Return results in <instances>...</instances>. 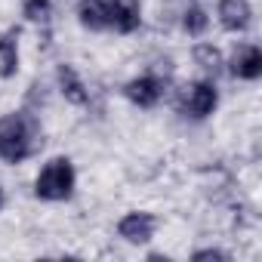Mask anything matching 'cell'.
Masks as SVG:
<instances>
[{"mask_svg":"<svg viewBox=\"0 0 262 262\" xmlns=\"http://www.w3.org/2000/svg\"><path fill=\"white\" fill-rule=\"evenodd\" d=\"M194 259H198V262H201V259H228V253H222V250H198Z\"/></svg>","mask_w":262,"mask_h":262,"instance_id":"obj_15","label":"cell"},{"mask_svg":"<svg viewBox=\"0 0 262 262\" xmlns=\"http://www.w3.org/2000/svg\"><path fill=\"white\" fill-rule=\"evenodd\" d=\"M74 188V167L68 158H56L43 167V173L37 176V198L43 201H65Z\"/></svg>","mask_w":262,"mask_h":262,"instance_id":"obj_2","label":"cell"},{"mask_svg":"<svg viewBox=\"0 0 262 262\" xmlns=\"http://www.w3.org/2000/svg\"><path fill=\"white\" fill-rule=\"evenodd\" d=\"M161 96H164V80H158V77H151V74L136 77V80H129V83H126V99H129V102H136V105H142V108L158 105Z\"/></svg>","mask_w":262,"mask_h":262,"instance_id":"obj_5","label":"cell"},{"mask_svg":"<svg viewBox=\"0 0 262 262\" xmlns=\"http://www.w3.org/2000/svg\"><path fill=\"white\" fill-rule=\"evenodd\" d=\"M213 108H216V86L210 80H198L185 96V111L191 117H207L213 114Z\"/></svg>","mask_w":262,"mask_h":262,"instance_id":"obj_7","label":"cell"},{"mask_svg":"<svg viewBox=\"0 0 262 262\" xmlns=\"http://www.w3.org/2000/svg\"><path fill=\"white\" fill-rule=\"evenodd\" d=\"M182 25H185L188 34H204V28H207V13H204L201 7H191V10L185 13Z\"/></svg>","mask_w":262,"mask_h":262,"instance_id":"obj_13","label":"cell"},{"mask_svg":"<svg viewBox=\"0 0 262 262\" xmlns=\"http://www.w3.org/2000/svg\"><path fill=\"white\" fill-rule=\"evenodd\" d=\"M80 22L86 28H93V31L105 28L108 25V19H105V0H83V4H80Z\"/></svg>","mask_w":262,"mask_h":262,"instance_id":"obj_11","label":"cell"},{"mask_svg":"<svg viewBox=\"0 0 262 262\" xmlns=\"http://www.w3.org/2000/svg\"><path fill=\"white\" fill-rule=\"evenodd\" d=\"M105 19L117 31L129 34L139 28V0H105Z\"/></svg>","mask_w":262,"mask_h":262,"instance_id":"obj_3","label":"cell"},{"mask_svg":"<svg viewBox=\"0 0 262 262\" xmlns=\"http://www.w3.org/2000/svg\"><path fill=\"white\" fill-rule=\"evenodd\" d=\"M155 225H158V222H155L151 213H129V216L120 219L117 231H120V237L129 241V244H145V241L155 234Z\"/></svg>","mask_w":262,"mask_h":262,"instance_id":"obj_4","label":"cell"},{"mask_svg":"<svg viewBox=\"0 0 262 262\" xmlns=\"http://www.w3.org/2000/svg\"><path fill=\"white\" fill-rule=\"evenodd\" d=\"M34 136H37V123L28 114H13L0 123V158L19 164L34 151Z\"/></svg>","mask_w":262,"mask_h":262,"instance_id":"obj_1","label":"cell"},{"mask_svg":"<svg viewBox=\"0 0 262 262\" xmlns=\"http://www.w3.org/2000/svg\"><path fill=\"white\" fill-rule=\"evenodd\" d=\"M59 83H62V93H65L74 105H83V102H86V90H83V83H80V77L74 74L71 65H62V68H59Z\"/></svg>","mask_w":262,"mask_h":262,"instance_id":"obj_10","label":"cell"},{"mask_svg":"<svg viewBox=\"0 0 262 262\" xmlns=\"http://www.w3.org/2000/svg\"><path fill=\"white\" fill-rule=\"evenodd\" d=\"M0 204H4V194H0Z\"/></svg>","mask_w":262,"mask_h":262,"instance_id":"obj_16","label":"cell"},{"mask_svg":"<svg viewBox=\"0 0 262 262\" xmlns=\"http://www.w3.org/2000/svg\"><path fill=\"white\" fill-rule=\"evenodd\" d=\"M50 13V0H25V19L28 22H43Z\"/></svg>","mask_w":262,"mask_h":262,"instance_id":"obj_14","label":"cell"},{"mask_svg":"<svg viewBox=\"0 0 262 262\" xmlns=\"http://www.w3.org/2000/svg\"><path fill=\"white\" fill-rule=\"evenodd\" d=\"M231 74L241 77V80H256L262 74V53H259V47L247 43V47L234 50V56H231Z\"/></svg>","mask_w":262,"mask_h":262,"instance_id":"obj_6","label":"cell"},{"mask_svg":"<svg viewBox=\"0 0 262 262\" xmlns=\"http://www.w3.org/2000/svg\"><path fill=\"white\" fill-rule=\"evenodd\" d=\"M219 22L228 31H244L250 25V4L247 0H222L219 4Z\"/></svg>","mask_w":262,"mask_h":262,"instance_id":"obj_8","label":"cell"},{"mask_svg":"<svg viewBox=\"0 0 262 262\" xmlns=\"http://www.w3.org/2000/svg\"><path fill=\"white\" fill-rule=\"evenodd\" d=\"M19 31H10L0 37V77H13L19 68V50H16Z\"/></svg>","mask_w":262,"mask_h":262,"instance_id":"obj_9","label":"cell"},{"mask_svg":"<svg viewBox=\"0 0 262 262\" xmlns=\"http://www.w3.org/2000/svg\"><path fill=\"white\" fill-rule=\"evenodd\" d=\"M194 62H198L204 71H213V74H216V71L222 68V53H219L213 43H198V47H194Z\"/></svg>","mask_w":262,"mask_h":262,"instance_id":"obj_12","label":"cell"}]
</instances>
